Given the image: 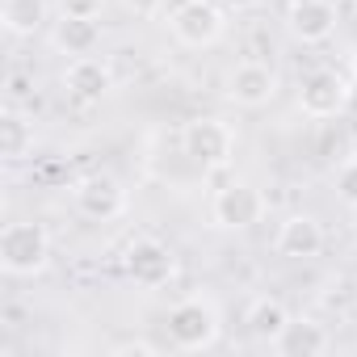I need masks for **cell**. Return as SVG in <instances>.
<instances>
[{
  "label": "cell",
  "instance_id": "20",
  "mask_svg": "<svg viewBox=\"0 0 357 357\" xmlns=\"http://www.w3.org/2000/svg\"><path fill=\"white\" fill-rule=\"evenodd\" d=\"M160 5L164 0H122V9L135 13V17H151V13H160Z\"/></svg>",
  "mask_w": 357,
  "mask_h": 357
},
{
  "label": "cell",
  "instance_id": "6",
  "mask_svg": "<svg viewBox=\"0 0 357 357\" xmlns=\"http://www.w3.org/2000/svg\"><path fill=\"white\" fill-rule=\"evenodd\" d=\"M76 211H80L84 219H93V223L118 219V215L126 211V190H122V181H118V176H109V172L84 176V181L76 185Z\"/></svg>",
  "mask_w": 357,
  "mask_h": 357
},
{
  "label": "cell",
  "instance_id": "16",
  "mask_svg": "<svg viewBox=\"0 0 357 357\" xmlns=\"http://www.w3.org/2000/svg\"><path fill=\"white\" fill-rule=\"evenodd\" d=\"M34 151V126L9 105L5 114H0V155H5L9 164H17V160H26Z\"/></svg>",
  "mask_w": 357,
  "mask_h": 357
},
{
  "label": "cell",
  "instance_id": "11",
  "mask_svg": "<svg viewBox=\"0 0 357 357\" xmlns=\"http://www.w3.org/2000/svg\"><path fill=\"white\" fill-rule=\"evenodd\" d=\"M63 84L76 101H101L109 89H114V72L105 59H93V55H76L63 72Z\"/></svg>",
  "mask_w": 357,
  "mask_h": 357
},
{
  "label": "cell",
  "instance_id": "2",
  "mask_svg": "<svg viewBox=\"0 0 357 357\" xmlns=\"http://www.w3.org/2000/svg\"><path fill=\"white\" fill-rule=\"evenodd\" d=\"M219 332H223V315L202 294H190V298H181V303L168 311V340L176 349H185V353L211 349L219 340Z\"/></svg>",
  "mask_w": 357,
  "mask_h": 357
},
{
  "label": "cell",
  "instance_id": "3",
  "mask_svg": "<svg viewBox=\"0 0 357 357\" xmlns=\"http://www.w3.org/2000/svg\"><path fill=\"white\" fill-rule=\"evenodd\" d=\"M181 151L202 168H223L236 151V135L223 118H190L181 126Z\"/></svg>",
  "mask_w": 357,
  "mask_h": 357
},
{
  "label": "cell",
  "instance_id": "10",
  "mask_svg": "<svg viewBox=\"0 0 357 357\" xmlns=\"http://www.w3.org/2000/svg\"><path fill=\"white\" fill-rule=\"evenodd\" d=\"M227 97H231L240 109H261V105H269V101L278 97V76H273V68H265V63H257V59L236 63L231 76H227Z\"/></svg>",
  "mask_w": 357,
  "mask_h": 357
},
{
  "label": "cell",
  "instance_id": "24",
  "mask_svg": "<svg viewBox=\"0 0 357 357\" xmlns=\"http://www.w3.org/2000/svg\"><path fill=\"white\" fill-rule=\"evenodd\" d=\"M353 76H357V55H353Z\"/></svg>",
  "mask_w": 357,
  "mask_h": 357
},
{
  "label": "cell",
  "instance_id": "13",
  "mask_svg": "<svg viewBox=\"0 0 357 357\" xmlns=\"http://www.w3.org/2000/svg\"><path fill=\"white\" fill-rule=\"evenodd\" d=\"M273 349H278L282 357H315V353H328V349H332V336H328V328L315 324V319H290Z\"/></svg>",
  "mask_w": 357,
  "mask_h": 357
},
{
  "label": "cell",
  "instance_id": "15",
  "mask_svg": "<svg viewBox=\"0 0 357 357\" xmlns=\"http://www.w3.org/2000/svg\"><path fill=\"white\" fill-rule=\"evenodd\" d=\"M47 22V0H0V26L13 38H34Z\"/></svg>",
  "mask_w": 357,
  "mask_h": 357
},
{
  "label": "cell",
  "instance_id": "1",
  "mask_svg": "<svg viewBox=\"0 0 357 357\" xmlns=\"http://www.w3.org/2000/svg\"><path fill=\"white\" fill-rule=\"evenodd\" d=\"M51 265V236L38 219H17L0 231V269L9 278H34Z\"/></svg>",
  "mask_w": 357,
  "mask_h": 357
},
{
  "label": "cell",
  "instance_id": "12",
  "mask_svg": "<svg viewBox=\"0 0 357 357\" xmlns=\"http://www.w3.org/2000/svg\"><path fill=\"white\" fill-rule=\"evenodd\" d=\"M278 252L290 261H311L324 252V227L315 215H290L278 227Z\"/></svg>",
  "mask_w": 357,
  "mask_h": 357
},
{
  "label": "cell",
  "instance_id": "4",
  "mask_svg": "<svg viewBox=\"0 0 357 357\" xmlns=\"http://www.w3.org/2000/svg\"><path fill=\"white\" fill-rule=\"evenodd\" d=\"M211 219L223 231H248V227H257L265 219V194L257 185H248V181H231V185H223L215 194Z\"/></svg>",
  "mask_w": 357,
  "mask_h": 357
},
{
  "label": "cell",
  "instance_id": "23",
  "mask_svg": "<svg viewBox=\"0 0 357 357\" xmlns=\"http://www.w3.org/2000/svg\"><path fill=\"white\" fill-rule=\"evenodd\" d=\"M353 236H357V206H353Z\"/></svg>",
  "mask_w": 357,
  "mask_h": 357
},
{
  "label": "cell",
  "instance_id": "18",
  "mask_svg": "<svg viewBox=\"0 0 357 357\" xmlns=\"http://www.w3.org/2000/svg\"><path fill=\"white\" fill-rule=\"evenodd\" d=\"M336 194H340V202H349V211L357 206V155H349L336 168Z\"/></svg>",
  "mask_w": 357,
  "mask_h": 357
},
{
  "label": "cell",
  "instance_id": "9",
  "mask_svg": "<svg viewBox=\"0 0 357 357\" xmlns=\"http://www.w3.org/2000/svg\"><path fill=\"white\" fill-rule=\"evenodd\" d=\"M286 30L294 43L315 47L336 34V5L332 0H290L286 9Z\"/></svg>",
  "mask_w": 357,
  "mask_h": 357
},
{
  "label": "cell",
  "instance_id": "5",
  "mask_svg": "<svg viewBox=\"0 0 357 357\" xmlns=\"http://www.w3.org/2000/svg\"><path fill=\"white\" fill-rule=\"evenodd\" d=\"M172 34H176V43H185L194 51L215 47L223 38V5H215V0H185V5H176Z\"/></svg>",
  "mask_w": 357,
  "mask_h": 357
},
{
  "label": "cell",
  "instance_id": "17",
  "mask_svg": "<svg viewBox=\"0 0 357 357\" xmlns=\"http://www.w3.org/2000/svg\"><path fill=\"white\" fill-rule=\"evenodd\" d=\"M101 43V26L97 17H63L55 30V47L68 55H93V47Z\"/></svg>",
  "mask_w": 357,
  "mask_h": 357
},
{
  "label": "cell",
  "instance_id": "21",
  "mask_svg": "<svg viewBox=\"0 0 357 357\" xmlns=\"http://www.w3.org/2000/svg\"><path fill=\"white\" fill-rule=\"evenodd\" d=\"M122 353H139V357H151V353H155V344H147V340H126V344H114V357H122Z\"/></svg>",
  "mask_w": 357,
  "mask_h": 357
},
{
  "label": "cell",
  "instance_id": "8",
  "mask_svg": "<svg viewBox=\"0 0 357 357\" xmlns=\"http://www.w3.org/2000/svg\"><path fill=\"white\" fill-rule=\"evenodd\" d=\"M126 273H130V282H135V286L155 290V286H164V282L176 273V257H172V248H168V244H160V240L143 236V240H135V244L126 248Z\"/></svg>",
  "mask_w": 357,
  "mask_h": 357
},
{
  "label": "cell",
  "instance_id": "14",
  "mask_svg": "<svg viewBox=\"0 0 357 357\" xmlns=\"http://www.w3.org/2000/svg\"><path fill=\"white\" fill-rule=\"evenodd\" d=\"M244 324H248V336L257 340V344H278V336L286 332V324H290V311H286V303L282 298H252V307H248V315H244Z\"/></svg>",
  "mask_w": 357,
  "mask_h": 357
},
{
  "label": "cell",
  "instance_id": "19",
  "mask_svg": "<svg viewBox=\"0 0 357 357\" xmlns=\"http://www.w3.org/2000/svg\"><path fill=\"white\" fill-rule=\"evenodd\" d=\"M105 0H59V13L63 17H101Z\"/></svg>",
  "mask_w": 357,
  "mask_h": 357
},
{
  "label": "cell",
  "instance_id": "22",
  "mask_svg": "<svg viewBox=\"0 0 357 357\" xmlns=\"http://www.w3.org/2000/svg\"><path fill=\"white\" fill-rule=\"evenodd\" d=\"M219 5H223V9H236V13H248V9L261 5V0H219Z\"/></svg>",
  "mask_w": 357,
  "mask_h": 357
},
{
  "label": "cell",
  "instance_id": "7",
  "mask_svg": "<svg viewBox=\"0 0 357 357\" xmlns=\"http://www.w3.org/2000/svg\"><path fill=\"white\" fill-rule=\"evenodd\" d=\"M344 105H349V84H344V76H340V72L319 68V72L303 76L298 109H303L307 118H336Z\"/></svg>",
  "mask_w": 357,
  "mask_h": 357
}]
</instances>
